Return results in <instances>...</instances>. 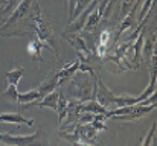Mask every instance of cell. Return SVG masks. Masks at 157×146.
<instances>
[{
	"mask_svg": "<svg viewBox=\"0 0 157 146\" xmlns=\"http://www.w3.org/2000/svg\"><path fill=\"white\" fill-rule=\"evenodd\" d=\"M34 11H35V14L29 15L31 28L37 32V38H38L41 43H44V44L48 46V49H49L51 52H53L55 56L59 59V53H58V50H56V46L53 44L52 24L49 23V20H48V17L44 15V12L40 9L37 0H34Z\"/></svg>",
	"mask_w": 157,
	"mask_h": 146,
	"instance_id": "6da1fadb",
	"label": "cell"
},
{
	"mask_svg": "<svg viewBox=\"0 0 157 146\" xmlns=\"http://www.w3.org/2000/svg\"><path fill=\"white\" fill-rule=\"evenodd\" d=\"M75 79L69 85V95L79 102H86L90 99H95L96 96V87L92 84V81L84 75V72L75 73Z\"/></svg>",
	"mask_w": 157,
	"mask_h": 146,
	"instance_id": "7a4b0ae2",
	"label": "cell"
},
{
	"mask_svg": "<svg viewBox=\"0 0 157 146\" xmlns=\"http://www.w3.org/2000/svg\"><path fill=\"white\" fill-rule=\"evenodd\" d=\"M43 134V129L40 128L35 134H31V136H12V134H0V142L5 143V145H11V146H28L32 145L37 142V139Z\"/></svg>",
	"mask_w": 157,
	"mask_h": 146,
	"instance_id": "3957f363",
	"label": "cell"
},
{
	"mask_svg": "<svg viewBox=\"0 0 157 146\" xmlns=\"http://www.w3.org/2000/svg\"><path fill=\"white\" fill-rule=\"evenodd\" d=\"M29 9H31V0H21L15 6L12 15H9V18L5 21V28H12L14 24H17L18 20H21L26 14H29Z\"/></svg>",
	"mask_w": 157,
	"mask_h": 146,
	"instance_id": "277c9868",
	"label": "cell"
},
{
	"mask_svg": "<svg viewBox=\"0 0 157 146\" xmlns=\"http://www.w3.org/2000/svg\"><path fill=\"white\" fill-rule=\"evenodd\" d=\"M43 47L48 49V46H46L44 43H41L38 38H32L31 43L28 44V52H29V55H32V56L35 58V61H37L38 66H40V62H43V58H41V49Z\"/></svg>",
	"mask_w": 157,
	"mask_h": 146,
	"instance_id": "5b68a950",
	"label": "cell"
},
{
	"mask_svg": "<svg viewBox=\"0 0 157 146\" xmlns=\"http://www.w3.org/2000/svg\"><path fill=\"white\" fill-rule=\"evenodd\" d=\"M59 85H61V82H59L58 76H56V75H53L52 78H49V79H46L44 82H41V84H40V87H38L40 97L43 99L46 95H49L51 92H53V90H55L56 87H59Z\"/></svg>",
	"mask_w": 157,
	"mask_h": 146,
	"instance_id": "8992f818",
	"label": "cell"
},
{
	"mask_svg": "<svg viewBox=\"0 0 157 146\" xmlns=\"http://www.w3.org/2000/svg\"><path fill=\"white\" fill-rule=\"evenodd\" d=\"M0 122H8V123H26L28 126L34 125L32 119H26L18 113H8V114H0Z\"/></svg>",
	"mask_w": 157,
	"mask_h": 146,
	"instance_id": "52a82bcc",
	"label": "cell"
},
{
	"mask_svg": "<svg viewBox=\"0 0 157 146\" xmlns=\"http://www.w3.org/2000/svg\"><path fill=\"white\" fill-rule=\"evenodd\" d=\"M136 9H137V5H136V6L131 9V12L128 14V17H127V18H125L122 23H121V28H119L117 35H116V38H114V40H116V43L119 41V38L122 37V34H124L127 29H131V28H133V24H134V18H136Z\"/></svg>",
	"mask_w": 157,
	"mask_h": 146,
	"instance_id": "ba28073f",
	"label": "cell"
},
{
	"mask_svg": "<svg viewBox=\"0 0 157 146\" xmlns=\"http://www.w3.org/2000/svg\"><path fill=\"white\" fill-rule=\"evenodd\" d=\"M142 47H144V31L137 35V38L133 43V49H134V59H133V66H131L133 69H137L139 67L140 55H142Z\"/></svg>",
	"mask_w": 157,
	"mask_h": 146,
	"instance_id": "9c48e42d",
	"label": "cell"
},
{
	"mask_svg": "<svg viewBox=\"0 0 157 146\" xmlns=\"http://www.w3.org/2000/svg\"><path fill=\"white\" fill-rule=\"evenodd\" d=\"M56 111H58L59 123H64V119H66L67 111H69V105H67V99L64 97V93H63V92L58 93V105H56Z\"/></svg>",
	"mask_w": 157,
	"mask_h": 146,
	"instance_id": "30bf717a",
	"label": "cell"
},
{
	"mask_svg": "<svg viewBox=\"0 0 157 146\" xmlns=\"http://www.w3.org/2000/svg\"><path fill=\"white\" fill-rule=\"evenodd\" d=\"M40 99H41L40 92H38V88H35V90H31V92H26V93H18L17 102L18 103H32V102H37Z\"/></svg>",
	"mask_w": 157,
	"mask_h": 146,
	"instance_id": "8fae6325",
	"label": "cell"
},
{
	"mask_svg": "<svg viewBox=\"0 0 157 146\" xmlns=\"http://www.w3.org/2000/svg\"><path fill=\"white\" fill-rule=\"evenodd\" d=\"M23 75H25V69H23V67H17V69L8 72V73H6L8 84H14V85H17L18 81H20V78H21Z\"/></svg>",
	"mask_w": 157,
	"mask_h": 146,
	"instance_id": "7c38bea8",
	"label": "cell"
},
{
	"mask_svg": "<svg viewBox=\"0 0 157 146\" xmlns=\"http://www.w3.org/2000/svg\"><path fill=\"white\" fill-rule=\"evenodd\" d=\"M90 3H92V0H76L75 11H73V14L70 15V18H69V20H70V21H73V20H75V18H76V17H78V15H79V14H81V12L86 9Z\"/></svg>",
	"mask_w": 157,
	"mask_h": 146,
	"instance_id": "4fadbf2b",
	"label": "cell"
},
{
	"mask_svg": "<svg viewBox=\"0 0 157 146\" xmlns=\"http://www.w3.org/2000/svg\"><path fill=\"white\" fill-rule=\"evenodd\" d=\"M3 96L6 97V99H9L11 102L17 103V97H18V90H17V85H14V84H8V88H6V92L3 93Z\"/></svg>",
	"mask_w": 157,
	"mask_h": 146,
	"instance_id": "5bb4252c",
	"label": "cell"
},
{
	"mask_svg": "<svg viewBox=\"0 0 157 146\" xmlns=\"http://www.w3.org/2000/svg\"><path fill=\"white\" fill-rule=\"evenodd\" d=\"M153 2H154V0H145V2H144V6H142V9H140V12H139V18H137L139 21H142V18L148 14V11H150Z\"/></svg>",
	"mask_w": 157,
	"mask_h": 146,
	"instance_id": "9a60e30c",
	"label": "cell"
},
{
	"mask_svg": "<svg viewBox=\"0 0 157 146\" xmlns=\"http://www.w3.org/2000/svg\"><path fill=\"white\" fill-rule=\"evenodd\" d=\"M156 128H157V125L156 123H153V128L150 129V133L147 134V137H145V140H142L140 142V145L142 146H150L151 145V139L154 137V134H156Z\"/></svg>",
	"mask_w": 157,
	"mask_h": 146,
	"instance_id": "2e32d148",
	"label": "cell"
},
{
	"mask_svg": "<svg viewBox=\"0 0 157 146\" xmlns=\"http://www.w3.org/2000/svg\"><path fill=\"white\" fill-rule=\"evenodd\" d=\"M108 40H110V31L108 29H105L101 32V35H99V44H102V46H107L108 44Z\"/></svg>",
	"mask_w": 157,
	"mask_h": 146,
	"instance_id": "e0dca14e",
	"label": "cell"
},
{
	"mask_svg": "<svg viewBox=\"0 0 157 146\" xmlns=\"http://www.w3.org/2000/svg\"><path fill=\"white\" fill-rule=\"evenodd\" d=\"M75 6H76V0H69V14H70V15L73 14Z\"/></svg>",
	"mask_w": 157,
	"mask_h": 146,
	"instance_id": "ac0fdd59",
	"label": "cell"
}]
</instances>
